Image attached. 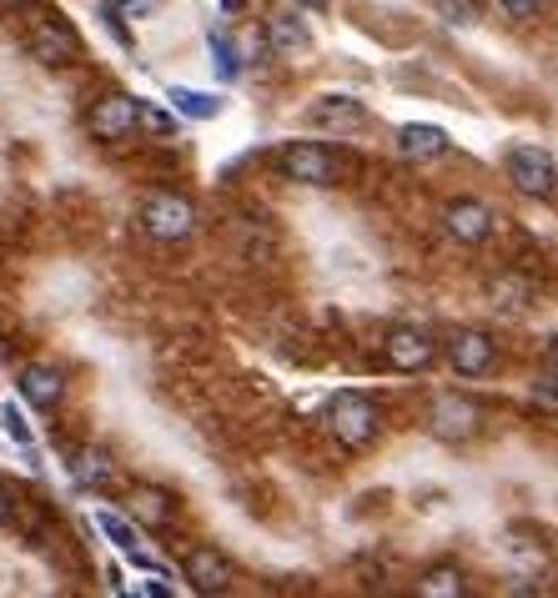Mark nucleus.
<instances>
[{
    "instance_id": "c85d7f7f",
    "label": "nucleus",
    "mask_w": 558,
    "mask_h": 598,
    "mask_svg": "<svg viewBox=\"0 0 558 598\" xmlns=\"http://www.w3.org/2000/svg\"><path fill=\"white\" fill-rule=\"evenodd\" d=\"M6 6H31V0H6Z\"/></svg>"
},
{
    "instance_id": "dca6fc26",
    "label": "nucleus",
    "mask_w": 558,
    "mask_h": 598,
    "mask_svg": "<svg viewBox=\"0 0 558 598\" xmlns=\"http://www.w3.org/2000/svg\"><path fill=\"white\" fill-rule=\"evenodd\" d=\"M126 508H132V518L142 523V528H156V534H162L166 523L176 518V498L166 488H132V498H126Z\"/></svg>"
},
{
    "instance_id": "9d476101",
    "label": "nucleus",
    "mask_w": 558,
    "mask_h": 598,
    "mask_svg": "<svg viewBox=\"0 0 558 598\" xmlns=\"http://www.w3.org/2000/svg\"><path fill=\"white\" fill-rule=\"evenodd\" d=\"M182 574H186V584L197 588V594H227L231 588V558L221 554V548H192L186 554V564H182Z\"/></svg>"
},
{
    "instance_id": "7ed1b4c3",
    "label": "nucleus",
    "mask_w": 558,
    "mask_h": 598,
    "mask_svg": "<svg viewBox=\"0 0 558 598\" xmlns=\"http://www.w3.org/2000/svg\"><path fill=\"white\" fill-rule=\"evenodd\" d=\"M142 231L152 241H186L197 231V207L182 192H152L142 202Z\"/></svg>"
},
{
    "instance_id": "6ab92c4d",
    "label": "nucleus",
    "mask_w": 558,
    "mask_h": 598,
    "mask_svg": "<svg viewBox=\"0 0 558 598\" xmlns=\"http://www.w3.org/2000/svg\"><path fill=\"white\" fill-rule=\"evenodd\" d=\"M166 101H172L182 116H192V121H211L221 111V96H207V91H186V86H172V91H166Z\"/></svg>"
},
{
    "instance_id": "bb28decb",
    "label": "nucleus",
    "mask_w": 558,
    "mask_h": 598,
    "mask_svg": "<svg viewBox=\"0 0 558 598\" xmlns=\"http://www.w3.org/2000/svg\"><path fill=\"white\" fill-rule=\"evenodd\" d=\"M11 513H16V493L0 483V523H11Z\"/></svg>"
},
{
    "instance_id": "c756f323",
    "label": "nucleus",
    "mask_w": 558,
    "mask_h": 598,
    "mask_svg": "<svg viewBox=\"0 0 558 598\" xmlns=\"http://www.w3.org/2000/svg\"><path fill=\"white\" fill-rule=\"evenodd\" d=\"M302 6H322V0H302Z\"/></svg>"
},
{
    "instance_id": "cd10ccee",
    "label": "nucleus",
    "mask_w": 558,
    "mask_h": 598,
    "mask_svg": "<svg viewBox=\"0 0 558 598\" xmlns=\"http://www.w3.org/2000/svg\"><path fill=\"white\" fill-rule=\"evenodd\" d=\"M548 358H554V368H558V338H554V342H548Z\"/></svg>"
},
{
    "instance_id": "ddd939ff",
    "label": "nucleus",
    "mask_w": 558,
    "mask_h": 598,
    "mask_svg": "<svg viewBox=\"0 0 558 598\" xmlns=\"http://www.w3.org/2000/svg\"><path fill=\"white\" fill-rule=\"evenodd\" d=\"M448 362L458 378H483V372H493V362H498V348H493L488 332H458V338L448 342Z\"/></svg>"
},
{
    "instance_id": "f257e3e1",
    "label": "nucleus",
    "mask_w": 558,
    "mask_h": 598,
    "mask_svg": "<svg viewBox=\"0 0 558 598\" xmlns=\"http://www.w3.org/2000/svg\"><path fill=\"white\" fill-rule=\"evenodd\" d=\"M328 427L348 453H362V447H372V437L383 433V413H378V403L362 398V392H338L328 408Z\"/></svg>"
},
{
    "instance_id": "412c9836",
    "label": "nucleus",
    "mask_w": 558,
    "mask_h": 598,
    "mask_svg": "<svg viewBox=\"0 0 558 598\" xmlns=\"http://www.w3.org/2000/svg\"><path fill=\"white\" fill-rule=\"evenodd\" d=\"M433 11H438L448 25H458V31H473V25L483 21L478 0H433Z\"/></svg>"
},
{
    "instance_id": "f3484780",
    "label": "nucleus",
    "mask_w": 558,
    "mask_h": 598,
    "mask_svg": "<svg viewBox=\"0 0 558 598\" xmlns=\"http://www.w3.org/2000/svg\"><path fill=\"white\" fill-rule=\"evenodd\" d=\"M267 45H272L277 55H287V61H292V55H307L312 51V31H307V21L302 16H272V21H267Z\"/></svg>"
},
{
    "instance_id": "9b49d317",
    "label": "nucleus",
    "mask_w": 558,
    "mask_h": 598,
    "mask_svg": "<svg viewBox=\"0 0 558 598\" xmlns=\"http://www.w3.org/2000/svg\"><path fill=\"white\" fill-rule=\"evenodd\" d=\"M21 398L35 408V413H51V408H61V398H66V378H61V368H51V362H31V368H21Z\"/></svg>"
},
{
    "instance_id": "f8f14e48",
    "label": "nucleus",
    "mask_w": 558,
    "mask_h": 598,
    "mask_svg": "<svg viewBox=\"0 0 558 598\" xmlns=\"http://www.w3.org/2000/svg\"><path fill=\"white\" fill-rule=\"evenodd\" d=\"M307 121L322 126V131H358L362 121H368V106L352 101L348 91H328V96H318L312 106H307Z\"/></svg>"
},
{
    "instance_id": "20e7f679",
    "label": "nucleus",
    "mask_w": 558,
    "mask_h": 598,
    "mask_svg": "<svg viewBox=\"0 0 558 598\" xmlns=\"http://www.w3.org/2000/svg\"><path fill=\"white\" fill-rule=\"evenodd\" d=\"M25 51H31L35 65H45V71H61V65H76L81 35L71 31L61 16H41V21H31V31H25Z\"/></svg>"
},
{
    "instance_id": "aec40b11",
    "label": "nucleus",
    "mask_w": 558,
    "mask_h": 598,
    "mask_svg": "<svg viewBox=\"0 0 558 598\" xmlns=\"http://www.w3.org/2000/svg\"><path fill=\"white\" fill-rule=\"evenodd\" d=\"M207 45H211V55H217V76L237 81L241 76V55H237V45H231V35L217 25V31H207Z\"/></svg>"
},
{
    "instance_id": "2eb2a0df",
    "label": "nucleus",
    "mask_w": 558,
    "mask_h": 598,
    "mask_svg": "<svg viewBox=\"0 0 558 598\" xmlns=\"http://www.w3.org/2000/svg\"><path fill=\"white\" fill-rule=\"evenodd\" d=\"M71 478L91 493H106L111 483H116V463H111L106 447H76V453H71Z\"/></svg>"
},
{
    "instance_id": "4468645a",
    "label": "nucleus",
    "mask_w": 558,
    "mask_h": 598,
    "mask_svg": "<svg viewBox=\"0 0 558 598\" xmlns=\"http://www.w3.org/2000/svg\"><path fill=\"white\" fill-rule=\"evenodd\" d=\"M397 152H403L407 162H438V156L448 152V131L433 126V121H407V126L397 131Z\"/></svg>"
},
{
    "instance_id": "a878e982",
    "label": "nucleus",
    "mask_w": 558,
    "mask_h": 598,
    "mask_svg": "<svg viewBox=\"0 0 558 598\" xmlns=\"http://www.w3.org/2000/svg\"><path fill=\"white\" fill-rule=\"evenodd\" d=\"M111 6H116L121 16H146L156 6V0H111Z\"/></svg>"
},
{
    "instance_id": "1a4fd4ad",
    "label": "nucleus",
    "mask_w": 558,
    "mask_h": 598,
    "mask_svg": "<svg viewBox=\"0 0 558 598\" xmlns=\"http://www.w3.org/2000/svg\"><path fill=\"white\" fill-rule=\"evenodd\" d=\"M383 358L393 372H427L438 362V342L427 338L423 327H393L383 338Z\"/></svg>"
},
{
    "instance_id": "b1692460",
    "label": "nucleus",
    "mask_w": 558,
    "mask_h": 598,
    "mask_svg": "<svg viewBox=\"0 0 558 598\" xmlns=\"http://www.w3.org/2000/svg\"><path fill=\"white\" fill-rule=\"evenodd\" d=\"M498 6H504V11L514 16V21H538L548 0H498Z\"/></svg>"
},
{
    "instance_id": "423d86ee",
    "label": "nucleus",
    "mask_w": 558,
    "mask_h": 598,
    "mask_svg": "<svg viewBox=\"0 0 558 598\" xmlns=\"http://www.w3.org/2000/svg\"><path fill=\"white\" fill-rule=\"evenodd\" d=\"M136 126H142V101L126 96V91H111L86 111L91 142H126Z\"/></svg>"
},
{
    "instance_id": "6e6552de",
    "label": "nucleus",
    "mask_w": 558,
    "mask_h": 598,
    "mask_svg": "<svg viewBox=\"0 0 558 598\" xmlns=\"http://www.w3.org/2000/svg\"><path fill=\"white\" fill-rule=\"evenodd\" d=\"M443 227H448V237L463 241V247H483V241L498 231V212H493L488 202L458 196V202H448V207H443Z\"/></svg>"
},
{
    "instance_id": "f03ea898",
    "label": "nucleus",
    "mask_w": 558,
    "mask_h": 598,
    "mask_svg": "<svg viewBox=\"0 0 558 598\" xmlns=\"http://www.w3.org/2000/svg\"><path fill=\"white\" fill-rule=\"evenodd\" d=\"M483 423H488V408L468 392H438L427 408V433L443 437V443H468V437L483 433Z\"/></svg>"
},
{
    "instance_id": "0eeeda50",
    "label": "nucleus",
    "mask_w": 558,
    "mask_h": 598,
    "mask_svg": "<svg viewBox=\"0 0 558 598\" xmlns=\"http://www.w3.org/2000/svg\"><path fill=\"white\" fill-rule=\"evenodd\" d=\"M508 182H514L524 196L548 202V196L558 192V166H554V156H548L544 146L524 142V146H514V152H508Z\"/></svg>"
},
{
    "instance_id": "a211bd4d",
    "label": "nucleus",
    "mask_w": 558,
    "mask_h": 598,
    "mask_svg": "<svg viewBox=\"0 0 558 598\" xmlns=\"http://www.w3.org/2000/svg\"><path fill=\"white\" fill-rule=\"evenodd\" d=\"M463 594H468V584H463V574L453 564H433L417 578V598H463Z\"/></svg>"
},
{
    "instance_id": "5701e85b",
    "label": "nucleus",
    "mask_w": 558,
    "mask_h": 598,
    "mask_svg": "<svg viewBox=\"0 0 558 598\" xmlns=\"http://www.w3.org/2000/svg\"><path fill=\"white\" fill-rule=\"evenodd\" d=\"M0 427H6V433H11V437H16V443H21V447H31V427H25L21 408H11V403L0 408Z\"/></svg>"
},
{
    "instance_id": "4be33fe9",
    "label": "nucleus",
    "mask_w": 558,
    "mask_h": 598,
    "mask_svg": "<svg viewBox=\"0 0 558 598\" xmlns=\"http://www.w3.org/2000/svg\"><path fill=\"white\" fill-rule=\"evenodd\" d=\"M96 523H101V534H106L111 544H116V548H126V554L136 558V534H132V523H126V518H116V513H101Z\"/></svg>"
},
{
    "instance_id": "393cba45",
    "label": "nucleus",
    "mask_w": 558,
    "mask_h": 598,
    "mask_svg": "<svg viewBox=\"0 0 558 598\" xmlns=\"http://www.w3.org/2000/svg\"><path fill=\"white\" fill-rule=\"evenodd\" d=\"M142 126H146V131H156V136H172L176 121L166 116V111H156V106H142Z\"/></svg>"
},
{
    "instance_id": "39448f33",
    "label": "nucleus",
    "mask_w": 558,
    "mask_h": 598,
    "mask_svg": "<svg viewBox=\"0 0 558 598\" xmlns=\"http://www.w3.org/2000/svg\"><path fill=\"white\" fill-rule=\"evenodd\" d=\"M277 166H282V176L297 186H332L342 172L338 156L322 142H287L282 152H277Z\"/></svg>"
}]
</instances>
